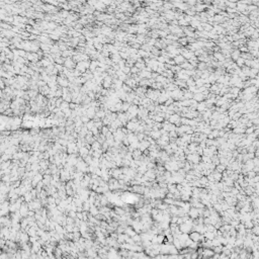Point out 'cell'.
<instances>
[{
	"label": "cell",
	"mask_w": 259,
	"mask_h": 259,
	"mask_svg": "<svg viewBox=\"0 0 259 259\" xmlns=\"http://www.w3.org/2000/svg\"><path fill=\"white\" fill-rule=\"evenodd\" d=\"M207 7L206 4H201V3H196L195 6H193V9L196 11H203L204 8Z\"/></svg>",
	"instance_id": "cell-1"
}]
</instances>
